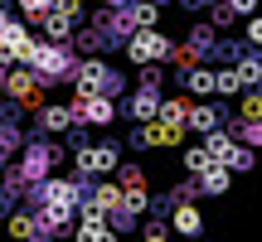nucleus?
I'll return each mask as SVG.
<instances>
[{
	"label": "nucleus",
	"mask_w": 262,
	"mask_h": 242,
	"mask_svg": "<svg viewBox=\"0 0 262 242\" xmlns=\"http://www.w3.org/2000/svg\"><path fill=\"white\" fill-rule=\"evenodd\" d=\"M238 87H243V83H238V73H233V68L214 73V92H238Z\"/></svg>",
	"instance_id": "22"
},
{
	"label": "nucleus",
	"mask_w": 262,
	"mask_h": 242,
	"mask_svg": "<svg viewBox=\"0 0 262 242\" xmlns=\"http://www.w3.org/2000/svg\"><path fill=\"white\" fill-rule=\"evenodd\" d=\"M170 223H175V233L185 237H199V228H204V218H199L194 204H175V213H170Z\"/></svg>",
	"instance_id": "7"
},
{
	"label": "nucleus",
	"mask_w": 262,
	"mask_h": 242,
	"mask_svg": "<svg viewBox=\"0 0 262 242\" xmlns=\"http://www.w3.org/2000/svg\"><path fill=\"white\" fill-rule=\"evenodd\" d=\"M68 116H73V121H93V126H107V121L117 116V107H112V97L93 92V97H73Z\"/></svg>",
	"instance_id": "4"
},
{
	"label": "nucleus",
	"mask_w": 262,
	"mask_h": 242,
	"mask_svg": "<svg viewBox=\"0 0 262 242\" xmlns=\"http://www.w3.org/2000/svg\"><path fill=\"white\" fill-rule=\"evenodd\" d=\"M180 136H185V131L165 126V121H146V131H141V146H180Z\"/></svg>",
	"instance_id": "10"
},
{
	"label": "nucleus",
	"mask_w": 262,
	"mask_h": 242,
	"mask_svg": "<svg viewBox=\"0 0 262 242\" xmlns=\"http://www.w3.org/2000/svg\"><path fill=\"white\" fill-rule=\"evenodd\" d=\"M219 121H224V116H219V107H194V102H189L185 126H194V131H204V136H209V131H219Z\"/></svg>",
	"instance_id": "12"
},
{
	"label": "nucleus",
	"mask_w": 262,
	"mask_h": 242,
	"mask_svg": "<svg viewBox=\"0 0 262 242\" xmlns=\"http://www.w3.org/2000/svg\"><path fill=\"white\" fill-rule=\"evenodd\" d=\"M146 242H170V228L165 223H150L146 228Z\"/></svg>",
	"instance_id": "25"
},
{
	"label": "nucleus",
	"mask_w": 262,
	"mask_h": 242,
	"mask_svg": "<svg viewBox=\"0 0 262 242\" xmlns=\"http://www.w3.org/2000/svg\"><path fill=\"white\" fill-rule=\"evenodd\" d=\"M122 165V155H117V146H83L78 150V170H83V175H107V170H117Z\"/></svg>",
	"instance_id": "5"
},
{
	"label": "nucleus",
	"mask_w": 262,
	"mask_h": 242,
	"mask_svg": "<svg viewBox=\"0 0 262 242\" xmlns=\"http://www.w3.org/2000/svg\"><path fill=\"white\" fill-rule=\"evenodd\" d=\"M19 5H25V15H29V19H44L54 0H19Z\"/></svg>",
	"instance_id": "24"
},
{
	"label": "nucleus",
	"mask_w": 262,
	"mask_h": 242,
	"mask_svg": "<svg viewBox=\"0 0 262 242\" xmlns=\"http://www.w3.org/2000/svg\"><path fill=\"white\" fill-rule=\"evenodd\" d=\"M185 5H199V0H185Z\"/></svg>",
	"instance_id": "29"
},
{
	"label": "nucleus",
	"mask_w": 262,
	"mask_h": 242,
	"mask_svg": "<svg viewBox=\"0 0 262 242\" xmlns=\"http://www.w3.org/2000/svg\"><path fill=\"white\" fill-rule=\"evenodd\" d=\"M238 83H248V87H257V78H262V63H257V54H248V58H238Z\"/></svg>",
	"instance_id": "17"
},
{
	"label": "nucleus",
	"mask_w": 262,
	"mask_h": 242,
	"mask_svg": "<svg viewBox=\"0 0 262 242\" xmlns=\"http://www.w3.org/2000/svg\"><path fill=\"white\" fill-rule=\"evenodd\" d=\"M228 179H233V175H228V170H224V165H209V170H204V175H199V179H194V184H199V189H204V194H214V199H219V194H228Z\"/></svg>",
	"instance_id": "11"
},
{
	"label": "nucleus",
	"mask_w": 262,
	"mask_h": 242,
	"mask_svg": "<svg viewBox=\"0 0 262 242\" xmlns=\"http://www.w3.org/2000/svg\"><path fill=\"white\" fill-rule=\"evenodd\" d=\"M39 121H44V131H68V107H44V112H39Z\"/></svg>",
	"instance_id": "18"
},
{
	"label": "nucleus",
	"mask_w": 262,
	"mask_h": 242,
	"mask_svg": "<svg viewBox=\"0 0 262 242\" xmlns=\"http://www.w3.org/2000/svg\"><path fill=\"white\" fill-rule=\"evenodd\" d=\"M5 233H10V237H34V218H29V213L5 218Z\"/></svg>",
	"instance_id": "21"
},
{
	"label": "nucleus",
	"mask_w": 262,
	"mask_h": 242,
	"mask_svg": "<svg viewBox=\"0 0 262 242\" xmlns=\"http://www.w3.org/2000/svg\"><path fill=\"white\" fill-rule=\"evenodd\" d=\"M0 92H5V73H0Z\"/></svg>",
	"instance_id": "27"
},
{
	"label": "nucleus",
	"mask_w": 262,
	"mask_h": 242,
	"mask_svg": "<svg viewBox=\"0 0 262 242\" xmlns=\"http://www.w3.org/2000/svg\"><path fill=\"white\" fill-rule=\"evenodd\" d=\"M204 150H209V160H214V165H224L228 150H233V136H228V131H209V136H204Z\"/></svg>",
	"instance_id": "13"
},
{
	"label": "nucleus",
	"mask_w": 262,
	"mask_h": 242,
	"mask_svg": "<svg viewBox=\"0 0 262 242\" xmlns=\"http://www.w3.org/2000/svg\"><path fill=\"white\" fill-rule=\"evenodd\" d=\"M156 107H160V92H156V87H141V92L126 102V112L136 121H156Z\"/></svg>",
	"instance_id": "8"
},
{
	"label": "nucleus",
	"mask_w": 262,
	"mask_h": 242,
	"mask_svg": "<svg viewBox=\"0 0 262 242\" xmlns=\"http://www.w3.org/2000/svg\"><path fill=\"white\" fill-rule=\"evenodd\" d=\"M0 15H5V0H0Z\"/></svg>",
	"instance_id": "28"
},
{
	"label": "nucleus",
	"mask_w": 262,
	"mask_h": 242,
	"mask_svg": "<svg viewBox=\"0 0 262 242\" xmlns=\"http://www.w3.org/2000/svg\"><path fill=\"white\" fill-rule=\"evenodd\" d=\"M156 116L165 121V126H175V131H185V116H189V97H165V102L156 107Z\"/></svg>",
	"instance_id": "9"
},
{
	"label": "nucleus",
	"mask_w": 262,
	"mask_h": 242,
	"mask_svg": "<svg viewBox=\"0 0 262 242\" xmlns=\"http://www.w3.org/2000/svg\"><path fill=\"white\" fill-rule=\"evenodd\" d=\"M5 136H10V131H5V121H0V140H5Z\"/></svg>",
	"instance_id": "26"
},
{
	"label": "nucleus",
	"mask_w": 262,
	"mask_h": 242,
	"mask_svg": "<svg viewBox=\"0 0 262 242\" xmlns=\"http://www.w3.org/2000/svg\"><path fill=\"white\" fill-rule=\"evenodd\" d=\"M29 68H34V78H68V54L63 49H54V44H34L29 49Z\"/></svg>",
	"instance_id": "3"
},
{
	"label": "nucleus",
	"mask_w": 262,
	"mask_h": 242,
	"mask_svg": "<svg viewBox=\"0 0 262 242\" xmlns=\"http://www.w3.org/2000/svg\"><path fill=\"white\" fill-rule=\"evenodd\" d=\"M126 54H131V63H160V58L170 54V39L156 34V29H136L131 44H126Z\"/></svg>",
	"instance_id": "1"
},
{
	"label": "nucleus",
	"mask_w": 262,
	"mask_h": 242,
	"mask_svg": "<svg viewBox=\"0 0 262 242\" xmlns=\"http://www.w3.org/2000/svg\"><path fill=\"white\" fill-rule=\"evenodd\" d=\"M185 87H189V92H214V68H189Z\"/></svg>",
	"instance_id": "15"
},
{
	"label": "nucleus",
	"mask_w": 262,
	"mask_h": 242,
	"mask_svg": "<svg viewBox=\"0 0 262 242\" xmlns=\"http://www.w3.org/2000/svg\"><path fill=\"white\" fill-rule=\"evenodd\" d=\"M209 165H214V160H209L204 146H189V150H185V170H189V175H204Z\"/></svg>",
	"instance_id": "19"
},
{
	"label": "nucleus",
	"mask_w": 262,
	"mask_h": 242,
	"mask_svg": "<svg viewBox=\"0 0 262 242\" xmlns=\"http://www.w3.org/2000/svg\"><path fill=\"white\" fill-rule=\"evenodd\" d=\"M39 25H44V34H49V39H68V34H73V19L54 15V10H49V15L39 19Z\"/></svg>",
	"instance_id": "16"
},
{
	"label": "nucleus",
	"mask_w": 262,
	"mask_h": 242,
	"mask_svg": "<svg viewBox=\"0 0 262 242\" xmlns=\"http://www.w3.org/2000/svg\"><path fill=\"white\" fill-rule=\"evenodd\" d=\"M238 112H243V121H257V116H262V97H257V92H248L243 102H238Z\"/></svg>",
	"instance_id": "23"
},
{
	"label": "nucleus",
	"mask_w": 262,
	"mask_h": 242,
	"mask_svg": "<svg viewBox=\"0 0 262 242\" xmlns=\"http://www.w3.org/2000/svg\"><path fill=\"white\" fill-rule=\"evenodd\" d=\"M131 25H136V29H156V19H160V10H156V0H141V5L136 10H131Z\"/></svg>",
	"instance_id": "14"
},
{
	"label": "nucleus",
	"mask_w": 262,
	"mask_h": 242,
	"mask_svg": "<svg viewBox=\"0 0 262 242\" xmlns=\"http://www.w3.org/2000/svg\"><path fill=\"white\" fill-rule=\"evenodd\" d=\"M117 175H122L117 189H146V170L141 165H117Z\"/></svg>",
	"instance_id": "20"
},
{
	"label": "nucleus",
	"mask_w": 262,
	"mask_h": 242,
	"mask_svg": "<svg viewBox=\"0 0 262 242\" xmlns=\"http://www.w3.org/2000/svg\"><path fill=\"white\" fill-rule=\"evenodd\" d=\"M5 92L15 97L19 107H29V112H34V107H44V78H34V73H25V68H15V73L5 78Z\"/></svg>",
	"instance_id": "2"
},
{
	"label": "nucleus",
	"mask_w": 262,
	"mask_h": 242,
	"mask_svg": "<svg viewBox=\"0 0 262 242\" xmlns=\"http://www.w3.org/2000/svg\"><path fill=\"white\" fill-rule=\"evenodd\" d=\"M73 204H78L73 179H44V208H73Z\"/></svg>",
	"instance_id": "6"
}]
</instances>
